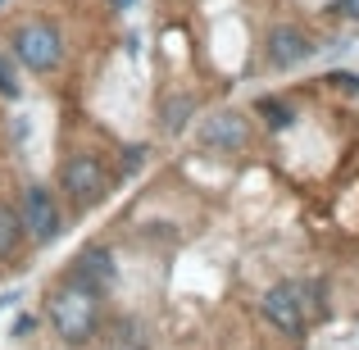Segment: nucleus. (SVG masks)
<instances>
[{"label":"nucleus","instance_id":"obj_7","mask_svg":"<svg viewBox=\"0 0 359 350\" xmlns=\"http://www.w3.org/2000/svg\"><path fill=\"white\" fill-rule=\"evenodd\" d=\"M309 55H314V46H309V36L300 32V27L282 23L269 32V60L278 64V69H296V64H305Z\"/></svg>","mask_w":359,"mask_h":350},{"label":"nucleus","instance_id":"obj_14","mask_svg":"<svg viewBox=\"0 0 359 350\" xmlns=\"http://www.w3.org/2000/svg\"><path fill=\"white\" fill-rule=\"evenodd\" d=\"M123 155H128V159H123V173H132V168H137L141 159H146V146H128Z\"/></svg>","mask_w":359,"mask_h":350},{"label":"nucleus","instance_id":"obj_11","mask_svg":"<svg viewBox=\"0 0 359 350\" xmlns=\"http://www.w3.org/2000/svg\"><path fill=\"white\" fill-rule=\"evenodd\" d=\"M0 96L5 100H18L23 96V82H18V60L9 46H0Z\"/></svg>","mask_w":359,"mask_h":350},{"label":"nucleus","instance_id":"obj_13","mask_svg":"<svg viewBox=\"0 0 359 350\" xmlns=\"http://www.w3.org/2000/svg\"><path fill=\"white\" fill-rule=\"evenodd\" d=\"M255 114H259L264 123H269L273 132H282V128H291V123H296V114H291V109L282 105V100H273V96H264L259 105H255Z\"/></svg>","mask_w":359,"mask_h":350},{"label":"nucleus","instance_id":"obj_18","mask_svg":"<svg viewBox=\"0 0 359 350\" xmlns=\"http://www.w3.org/2000/svg\"><path fill=\"white\" fill-rule=\"evenodd\" d=\"M0 5H5V0H0Z\"/></svg>","mask_w":359,"mask_h":350},{"label":"nucleus","instance_id":"obj_17","mask_svg":"<svg viewBox=\"0 0 359 350\" xmlns=\"http://www.w3.org/2000/svg\"><path fill=\"white\" fill-rule=\"evenodd\" d=\"M109 5H114V9H128V5H137V0H109Z\"/></svg>","mask_w":359,"mask_h":350},{"label":"nucleus","instance_id":"obj_6","mask_svg":"<svg viewBox=\"0 0 359 350\" xmlns=\"http://www.w3.org/2000/svg\"><path fill=\"white\" fill-rule=\"evenodd\" d=\"M201 141L210 150H228V155H237V150L250 146V119L237 114V109H223V114H214V119L201 123Z\"/></svg>","mask_w":359,"mask_h":350},{"label":"nucleus","instance_id":"obj_2","mask_svg":"<svg viewBox=\"0 0 359 350\" xmlns=\"http://www.w3.org/2000/svg\"><path fill=\"white\" fill-rule=\"evenodd\" d=\"M318 291L314 287H305V282H278V287H269L264 291V318H269L278 332H287V337H300L305 332V323L318 314Z\"/></svg>","mask_w":359,"mask_h":350},{"label":"nucleus","instance_id":"obj_1","mask_svg":"<svg viewBox=\"0 0 359 350\" xmlns=\"http://www.w3.org/2000/svg\"><path fill=\"white\" fill-rule=\"evenodd\" d=\"M96 296H100V291L87 287L82 278H69V282H60V287L50 291V305H46V314H50V328L60 332V342L82 346L91 332H96V318H100Z\"/></svg>","mask_w":359,"mask_h":350},{"label":"nucleus","instance_id":"obj_16","mask_svg":"<svg viewBox=\"0 0 359 350\" xmlns=\"http://www.w3.org/2000/svg\"><path fill=\"white\" fill-rule=\"evenodd\" d=\"M341 9H346L351 18H359V0H341Z\"/></svg>","mask_w":359,"mask_h":350},{"label":"nucleus","instance_id":"obj_9","mask_svg":"<svg viewBox=\"0 0 359 350\" xmlns=\"http://www.w3.org/2000/svg\"><path fill=\"white\" fill-rule=\"evenodd\" d=\"M191 114H196V96H191V91H182V96H168L164 100L159 123H164V132H182L187 123H191Z\"/></svg>","mask_w":359,"mask_h":350},{"label":"nucleus","instance_id":"obj_3","mask_svg":"<svg viewBox=\"0 0 359 350\" xmlns=\"http://www.w3.org/2000/svg\"><path fill=\"white\" fill-rule=\"evenodd\" d=\"M9 51H14V60L23 64L27 73H50V69H60V60H64L60 32H55L50 23H41V18L18 27V32L9 36Z\"/></svg>","mask_w":359,"mask_h":350},{"label":"nucleus","instance_id":"obj_4","mask_svg":"<svg viewBox=\"0 0 359 350\" xmlns=\"http://www.w3.org/2000/svg\"><path fill=\"white\" fill-rule=\"evenodd\" d=\"M60 182H64V191H69V201L78 205V210L96 205L100 196L109 191V173H105V164H100L96 155H73L69 164H64Z\"/></svg>","mask_w":359,"mask_h":350},{"label":"nucleus","instance_id":"obj_10","mask_svg":"<svg viewBox=\"0 0 359 350\" xmlns=\"http://www.w3.org/2000/svg\"><path fill=\"white\" fill-rule=\"evenodd\" d=\"M18 241H23V223H18V210L0 205V264H5L9 255L18 250Z\"/></svg>","mask_w":359,"mask_h":350},{"label":"nucleus","instance_id":"obj_15","mask_svg":"<svg viewBox=\"0 0 359 350\" xmlns=\"http://www.w3.org/2000/svg\"><path fill=\"white\" fill-rule=\"evenodd\" d=\"M32 328H36V314H18L14 318V337H27Z\"/></svg>","mask_w":359,"mask_h":350},{"label":"nucleus","instance_id":"obj_5","mask_svg":"<svg viewBox=\"0 0 359 350\" xmlns=\"http://www.w3.org/2000/svg\"><path fill=\"white\" fill-rule=\"evenodd\" d=\"M18 223H23V232H32V241H55L60 236V205H55V196L46 191V187H23V196H18Z\"/></svg>","mask_w":359,"mask_h":350},{"label":"nucleus","instance_id":"obj_12","mask_svg":"<svg viewBox=\"0 0 359 350\" xmlns=\"http://www.w3.org/2000/svg\"><path fill=\"white\" fill-rule=\"evenodd\" d=\"M146 346H150V337L137 318H118L114 323V350H146Z\"/></svg>","mask_w":359,"mask_h":350},{"label":"nucleus","instance_id":"obj_8","mask_svg":"<svg viewBox=\"0 0 359 350\" xmlns=\"http://www.w3.org/2000/svg\"><path fill=\"white\" fill-rule=\"evenodd\" d=\"M73 278H82L87 287L105 291L109 282H114V255L109 250H82L78 264H73Z\"/></svg>","mask_w":359,"mask_h":350}]
</instances>
